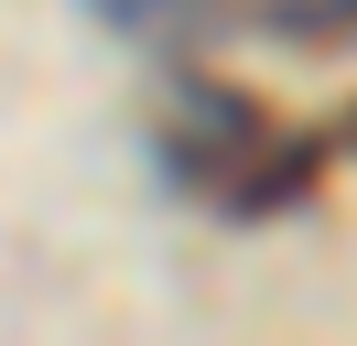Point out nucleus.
<instances>
[{"mask_svg":"<svg viewBox=\"0 0 357 346\" xmlns=\"http://www.w3.org/2000/svg\"><path fill=\"white\" fill-rule=\"evenodd\" d=\"M347 151H357V108H347Z\"/></svg>","mask_w":357,"mask_h":346,"instance_id":"f03ea898","label":"nucleus"},{"mask_svg":"<svg viewBox=\"0 0 357 346\" xmlns=\"http://www.w3.org/2000/svg\"><path fill=\"white\" fill-rule=\"evenodd\" d=\"M271 33H292V43H347L357 33V0H282Z\"/></svg>","mask_w":357,"mask_h":346,"instance_id":"f257e3e1","label":"nucleus"}]
</instances>
